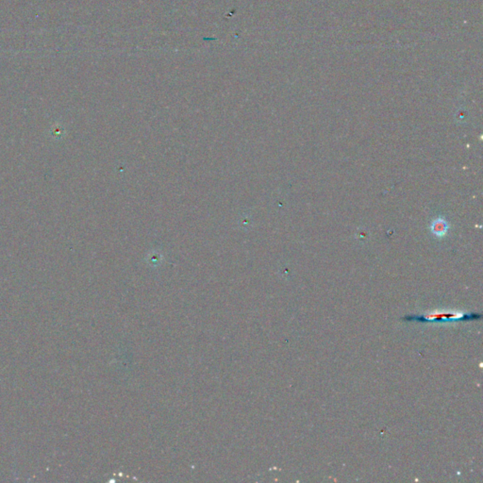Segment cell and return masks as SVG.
<instances>
[{
	"instance_id": "1",
	"label": "cell",
	"mask_w": 483,
	"mask_h": 483,
	"mask_svg": "<svg viewBox=\"0 0 483 483\" xmlns=\"http://www.w3.org/2000/svg\"><path fill=\"white\" fill-rule=\"evenodd\" d=\"M481 314L477 313H432L428 315H409L404 320L406 321H418L422 323L427 322H440V321H455V320H474L481 318Z\"/></svg>"
},
{
	"instance_id": "2",
	"label": "cell",
	"mask_w": 483,
	"mask_h": 483,
	"mask_svg": "<svg viewBox=\"0 0 483 483\" xmlns=\"http://www.w3.org/2000/svg\"><path fill=\"white\" fill-rule=\"evenodd\" d=\"M434 226H436V227L433 228L434 229L433 231L436 232L439 235H442V234H443L446 231V227L444 226V223H438V224L435 223Z\"/></svg>"
}]
</instances>
